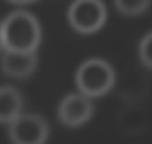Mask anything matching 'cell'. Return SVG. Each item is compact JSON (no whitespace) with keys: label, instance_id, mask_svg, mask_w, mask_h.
<instances>
[{"label":"cell","instance_id":"obj_7","mask_svg":"<svg viewBox=\"0 0 152 144\" xmlns=\"http://www.w3.org/2000/svg\"><path fill=\"white\" fill-rule=\"evenodd\" d=\"M23 110V96L14 87H0V123L10 125L14 119L21 115Z\"/></svg>","mask_w":152,"mask_h":144},{"label":"cell","instance_id":"obj_10","mask_svg":"<svg viewBox=\"0 0 152 144\" xmlns=\"http://www.w3.org/2000/svg\"><path fill=\"white\" fill-rule=\"evenodd\" d=\"M8 2L15 4V6H25V4H31V2H35V0H8Z\"/></svg>","mask_w":152,"mask_h":144},{"label":"cell","instance_id":"obj_2","mask_svg":"<svg viewBox=\"0 0 152 144\" xmlns=\"http://www.w3.org/2000/svg\"><path fill=\"white\" fill-rule=\"evenodd\" d=\"M115 85V71L110 62L102 58H87L75 69L77 92L89 98H100L108 94Z\"/></svg>","mask_w":152,"mask_h":144},{"label":"cell","instance_id":"obj_3","mask_svg":"<svg viewBox=\"0 0 152 144\" xmlns=\"http://www.w3.org/2000/svg\"><path fill=\"white\" fill-rule=\"evenodd\" d=\"M108 8L102 0H73L67 8V23L79 35H94L106 25Z\"/></svg>","mask_w":152,"mask_h":144},{"label":"cell","instance_id":"obj_9","mask_svg":"<svg viewBox=\"0 0 152 144\" xmlns=\"http://www.w3.org/2000/svg\"><path fill=\"white\" fill-rule=\"evenodd\" d=\"M139 60H141V63L145 67L152 69V31L141 39V44H139Z\"/></svg>","mask_w":152,"mask_h":144},{"label":"cell","instance_id":"obj_11","mask_svg":"<svg viewBox=\"0 0 152 144\" xmlns=\"http://www.w3.org/2000/svg\"><path fill=\"white\" fill-rule=\"evenodd\" d=\"M0 50H2V23H0Z\"/></svg>","mask_w":152,"mask_h":144},{"label":"cell","instance_id":"obj_5","mask_svg":"<svg viewBox=\"0 0 152 144\" xmlns=\"http://www.w3.org/2000/svg\"><path fill=\"white\" fill-rule=\"evenodd\" d=\"M94 113V104L93 98L81 94V92H71L66 94L58 104V119L66 127H81L91 121Z\"/></svg>","mask_w":152,"mask_h":144},{"label":"cell","instance_id":"obj_4","mask_svg":"<svg viewBox=\"0 0 152 144\" xmlns=\"http://www.w3.org/2000/svg\"><path fill=\"white\" fill-rule=\"evenodd\" d=\"M8 137L12 144H46L48 123L42 115L21 113L8 125Z\"/></svg>","mask_w":152,"mask_h":144},{"label":"cell","instance_id":"obj_8","mask_svg":"<svg viewBox=\"0 0 152 144\" xmlns=\"http://www.w3.org/2000/svg\"><path fill=\"white\" fill-rule=\"evenodd\" d=\"M114 4L119 14L127 15V17H137L148 10L150 0H114Z\"/></svg>","mask_w":152,"mask_h":144},{"label":"cell","instance_id":"obj_1","mask_svg":"<svg viewBox=\"0 0 152 144\" xmlns=\"http://www.w3.org/2000/svg\"><path fill=\"white\" fill-rule=\"evenodd\" d=\"M2 50L37 52L41 46L42 29L31 12L15 10L2 19Z\"/></svg>","mask_w":152,"mask_h":144},{"label":"cell","instance_id":"obj_6","mask_svg":"<svg viewBox=\"0 0 152 144\" xmlns=\"http://www.w3.org/2000/svg\"><path fill=\"white\" fill-rule=\"evenodd\" d=\"M39 65L37 52H12L4 50L0 58V69L6 77L12 79H27L35 73Z\"/></svg>","mask_w":152,"mask_h":144}]
</instances>
